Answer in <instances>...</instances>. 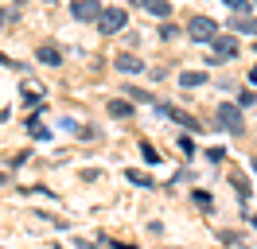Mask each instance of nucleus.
<instances>
[{"mask_svg": "<svg viewBox=\"0 0 257 249\" xmlns=\"http://www.w3.org/2000/svg\"><path fill=\"white\" fill-rule=\"evenodd\" d=\"M128 183H137V187H152V175H148V171L128 168Z\"/></svg>", "mask_w": 257, "mask_h": 249, "instance_id": "12", "label": "nucleus"}, {"mask_svg": "<svg viewBox=\"0 0 257 249\" xmlns=\"http://www.w3.org/2000/svg\"><path fill=\"white\" fill-rule=\"evenodd\" d=\"M218 125H222L226 133H241V129H245V121H241V105L222 101V105H218Z\"/></svg>", "mask_w": 257, "mask_h": 249, "instance_id": "3", "label": "nucleus"}, {"mask_svg": "<svg viewBox=\"0 0 257 249\" xmlns=\"http://www.w3.org/2000/svg\"><path fill=\"white\" fill-rule=\"evenodd\" d=\"M187 35H191V43H214V39H218V24H214L210 16H191Z\"/></svg>", "mask_w": 257, "mask_h": 249, "instance_id": "1", "label": "nucleus"}, {"mask_svg": "<svg viewBox=\"0 0 257 249\" xmlns=\"http://www.w3.org/2000/svg\"><path fill=\"white\" fill-rule=\"evenodd\" d=\"M253 51H257V43H253Z\"/></svg>", "mask_w": 257, "mask_h": 249, "instance_id": "19", "label": "nucleus"}, {"mask_svg": "<svg viewBox=\"0 0 257 249\" xmlns=\"http://www.w3.org/2000/svg\"><path fill=\"white\" fill-rule=\"evenodd\" d=\"M176 31H179L176 24H164V28H160V39H172V35H176Z\"/></svg>", "mask_w": 257, "mask_h": 249, "instance_id": "16", "label": "nucleus"}, {"mask_svg": "<svg viewBox=\"0 0 257 249\" xmlns=\"http://www.w3.org/2000/svg\"><path fill=\"white\" fill-rule=\"evenodd\" d=\"M210 47H214L218 59H234V55H238V39H234V35H218Z\"/></svg>", "mask_w": 257, "mask_h": 249, "instance_id": "5", "label": "nucleus"}, {"mask_svg": "<svg viewBox=\"0 0 257 249\" xmlns=\"http://www.w3.org/2000/svg\"><path fill=\"white\" fill-rule=\"evenodd\" d=\"M156 109H160L164 117H172V121H176V125H187L191 133H195V129H199V121H195V117H187V113H183V109H176V105H156Z\"/></svg>", "mask_w": 257, "mask_h": 249, "instance_id": "7", "label": "nucleus"}, {"mask_svg": "<svg viewBox=\"0 0 257 249\" xmlns=\"http://www.w3.org/2000/svg\"><path fill=\"white\" fill-rule=\"evenodd\" d=\"M117 70H125V74H141V70H145V62L125 51V55H117Z\"/></svg>", "mask_w": 257, "mask_h": 249, "instance_id": "9", "label": "nucleus"}, {"mask_svg": "<svg viewBox=\"0 0 257 249\" xmlns=\"http://www.w3.org/2000/svg\"><path fill=\"white\" fill-rule=\"evenodd\" d=\"M133 4H141L145 12L160 16V20H168V16H172V4H168V0H133Z\"/></svg>", "mask_w": 257, "mask_h": 249, "instance_id": "8", "label": "nucleus"}, {"mask_svg": "<svg viewBox=\"0 0 257 249\" xmlns=\"http://www.w3.org/2000/svg\"><path fill=\"white\" fill-rule=\"evenodd\" d=\"M249 86H257V66H253V70H249Z\"/></svg>", "mask_w": 257, "mask_h": 249, "instance_id": "17", "label": "nucleus"}, {"mask_svg": "<svg viewBox=\"0 0 257 249\" xmlns=\"http://www.w3.org/2000/svg\"><path fill=\"white\" fill-rule=\"evenodd\" d=\"M222 4H226V8H234V12H249V8H253V0H222Z\"/></svg>", "mask_w": 257, "mask_h": 249, "instance_id": "14", "label": "nucleus"}, {"mask_svg": "<svg viewBox=\"0 0 257 249\" xmlns=\"http://www.w3.org/2000/svg\"><path fill=\"white\" fill-rule=\"evenodd\" d=\"M35 59L43 62V66H59V62H63V51H59L55 43H39V51H35Z\"/></svg>", "mask_w": 257, "mask_h": 249, "instance_id": "6", "label": "nucleus"}, {"mask_svg": "<svg viewBox=\"0 0 257 249\" xmlns=\"http://www.w3.org/2000/svg\"><path fill=\"white\" fill-rule=\"evenodd\" d=\"M230 31H245V35H257V16H234V20H230Z\"/></svg>", "mask_w": 257, "mask_h": 249, "instance_id": "10", "label": "nucleus"}, {"mask_svg": "<svg viewBox=\"0 0 257 249\" xmlns=\"http://www.w3.org/2000/svg\"><path fill=\"white\" fill-rule=\"evenodd\" d=\"M253 168H257V160H253Z\"/></svg>", "mask_w": 257, "mask_h": 249, "instance_id": "18", "label": "nucleus"}, {"mask_svg": "<svg viewBox=\"0 0 257 249\" xmlns=\"http://www.w3.org/2000/svg\"><path fill=\"white\" fill-rule=\"evenodd\" d=\"M125 24H128L125 8H105V12L97 16V31L101 35H117V31H125Z\"/></svg>", "mask_w": 257, "mask_h": 249, "instance_id": "2", "label": "nucleus"}, {"mask_svg": "<svg viewBox=\"0 0 257 249\" xmlns=\"http://www.w3.org/2000/svg\"><path fill=\"white\" fill-rule=\"evenodd\" d=\"M203 82H207L203 70H183V74H179V86H183V90H195V86H203Z\"/></svg>", "mask_w": 257, "mask_h": 249, "instance_id": "11", "label": "nucleus"}, {"mask_svg": "<svg viewBox=\"0 0 257 249\" xmlns=\"http://www.w3.org/2000/svg\"><path fill=\"white\" fill-rule=\"evenodd\" d=\"M253 4H257V0H253Z\"/></svg>", "mask_w": 257, "mask_h": 249, "instance_id": "20", "label": "nucleus"}, {"mask_svg": "<svg viewBox=\"0 0 257 249\" xmlns=\"http://www.w3.org/2000/svg\"><path fill=\"white\" fill-rule=\"evenodd\" d=\"M101 12H105L101 0H70V16L74 20H97Z\"/></svg>", "mask_w": 257, "mask_h": 249, "instance_id": "4", "label": "nucleus"}, {"mask_svg": "<svg viewBox=\"0 0 257 249\" xmlns=\"http://www.w3.org/2000/svg\"><path fill=\"white\" fill-rule=\"evenodd\" d=\"M128 113H133L128 101H109V117H128Z\"/></svg>", "mask_w": 257, "mask_h": 249, "instance_id": "13", "label": "nucleus"}, {"mask_svg": "<svg viewBox=\"0 0 257 249\" xmlns=\"http://www.w3.org/2000/svg\"><path fill=\"white\" fill-rule=\"evenodd\" d=\"M141 152H145V160H148V164H156V160H160V156H156V148H152V144H141Z\"/></svg>", "mask_w": 257, "mask_h": 249, "instance_id": "15", "label": "nucleus"}]
</instances>
